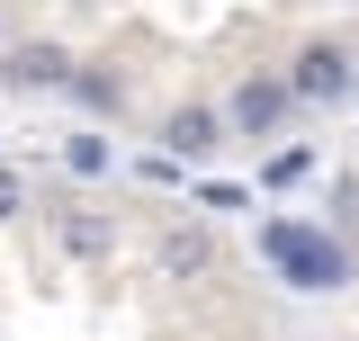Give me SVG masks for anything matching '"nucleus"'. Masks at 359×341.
I'll return each mask as SVG.
<instances>
[{
    "mask_svg": "<svg viewBox=\"0 0 359 341\" xmlns=\"http://www.w3.org/2000/svg\"><path fill=\"white\" fill-rule=\"evenodd\" d=\"M261 252L287 269V288H341V279H351V260L332 252L314 225H297V215H269V225H261Z\"/></svg>",
    "mask_w": 359,
    "mask_h": 341,
    "instance_id": "obj_1",
    "label": "nucleus"
},
{
    "mask_svg": "<svg viewBox=\"0 0 359 341\" xmlns=\"http://www.w3.org/2000/svg\"><path fill=\"white\" fill-rule=\"evenodd\" d=\"M287 90L314 99V108L351 99V54H341V45H306V54H297V72H287Z\"/></svg>",
    "mask_w": 359,
    "mask_h": 341,
    "instance_id": "obj_2",
    "label": "nucleus"
},
{
    "mask_svg": "<svg viewBox=\"0 0 359 341\" xmlns=\"http://www.w3.org/2000/svg\"><path fill=\"white\" fill-rule=\"evenodd\" d=\"M0 81H9V90H63L72 63H63V45H18V54L0 63Z\"/></svg>",
    "mask_w": 359,
    "mask_h": 341,
    "instance_id": "obj_3",
    "label": "nucleus"
},
{
    "mask_svg": "<svg viewBox=\"0 0 359 341\" xmlns=\"http://www.w3.org/2000/svg\"><path fill=\"white\" fill-rule=\"evenodd\" d=\"M287 99H297L287 81H243V90H233V126H243V135H269L278 117H287Z\"/></svg>",
    "mask_w": 359,
    "mask_h": 341,
    "instance_id": "obj_4",
    "label": "nucleus"
},
{
    "mask_svg": "<svg viewBox=\"0 0 359 341\" xmlns=\"http://www.w3.org/2000/svg\"><path fill=\"white\" fill-rule=\"evenodd\" d=\"M162 144H180V162H198V153H216V117L207 108H180L171 126H162Z\"/></svg>",
    "mask_w": 359,
    "mask_h": 341,
    "instance_id": "obj_5",
    "label": "nucleus"
},
{
    "mask_svg": "<svg viewBox=\"0 0 359 341\" xmlns=\"http://www.w3.org/2000/svg\"><path fill=\"white\" fill-rule=\"evenodd\" d=\"M63 243H72L81 260H108V252H117V225H99V215H63Z\"/></svg>",
    "mask_w": 359,
    "mask_h": 341,
    "instance_id": "obj_6",
    "label": "nucleus"
},
{
    "mask_svg": "<svg viewBox=\"0 0 359 341\" xmlns=\"http://www.w3.org/2000/svg\"><path fill=\"white\" fill-rule=\"evenodd\" d=\"M162 260H171L180 279H198V269H207V260H216V252H207V234L189 225V234H171V243H162Z\"/></svg>",
    "mask_w": 359,
    "mask_h": 341,
    "instance_id": "obj_7",
    "label": "nucleus"
},
{
    "mask_svg": "<svg viewBox=\"0 0 359 341\" xmlns=\"http://www.w3.org/2000/svg\"><path fill=\"white\" fill-rule=\"evenodd\" d=\"M72 99H81V108H99V117H117V81H108V72H72Z\"/></svg>",
    "mask_w": 359,
    "mask_h": 341,
    "instance_id": "obj_8",
    "label": "nucleus"
},
{
    "mask_svg": "<svg viewBox=\"0 0 359 341\" xmlns=\"http://www.w3.org/2000/svg\"><path fill=\"white\" fill-rule=\"evenodd\" d=\"M306 170H314V153H306V144H287V153H269V170H261V180H269V189H297Z\"/></svg>",
    "mask_w": 359,
    "mask_h": 341,
    "instance_id": "obj_9",
    "label": "nucleus"
},
{
    "mask_svg": "<svg viewBox=\"0 0 359 341\" xmlns=\"http://www.w3.org/2000/svg\"><path fill=\"white\" fill-rule=\"evenodd\" d=\"M63 162H72V170H108V144H99V135H81V144H72Z\"/></svg>",
    "mask_w": 359,
    "mask_h": 341,
    "instance_id": "obj_10",
    "label": "nucleus"
},
{
    "mask_svg": "<svg viewBox=\"0 0 359 341\" xmlns=\"http://www.w3.org/2000/svg\"><path fill=\"white\" fill-rule=\"evenodd\" d=\"M18 215V170H0V225Z\"/></svg>",
    "mask_w": 359,
    "mask_h": 341,
    "instance_id": "obj_11",
    "label": "nucleus"
}]
</instances>
